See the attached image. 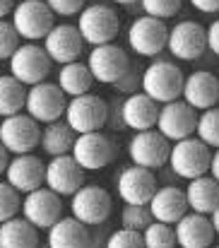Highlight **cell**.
I'll list each match as a JSON object with an SVG mask.
<instances>
[{
  "instance_id": "cell-15",
  "label": "cell",
  "mask_w": 219,
  "mask_h": 248,
  "mask_svg": "<svg viewBox=\"0 0 219 248\" xmlns=\"http://www.w3.org/2000/svg\"><path fill=\"white\" fill-rule=\"evenodd\" d=\"M70 155H73L75 162L82 166L84 171H99V169L109 166L116 159V145L101 130L82 133V135L75 138V145H73V152Z\"/></svg>"
},
{
  "instance_id": "cell-42",
  "label": "cell",
  "mask_w": 219,
  "mask_h": 248,
  "mask_svg": "<svg viewBox=\"0 0 219 248\" xmlns=\"http://www.w3.org/2000/svg\"><path fill=\"white\" fill-rule=\"evenodd\" d=\"M207 51H212L219 58V17L207 27Z\"/></svg>"
},
{
  "instance_id": "cell-20",
  "label": "cell",
  "mask_w": 219,
  "mask_h": 248,
  "mask_svg": "<svg viewBox=\"0 0 219 248\" xmlns=\"http://www.w3.org/2000/svg\"><path fill=\"white\" fill-rule=\"evenodd\" d=\"M82 186H84V169L75 162L73 155L51 157V162L46 164V188H51L61 198L65 195L73 198Z\"/></svg>"
},
{
  "instance_id": "cell-8",
  "label": "cell",
  "mask_w": 219,
  "mask_h": 248,
  "mask_svg": "<svg viewBox=\"0 0 219 248\" xmlns=\"http://www.w3.org/2000/svg\"><path fill=\"white\" fill-rule=\"evenodd\" d=\"M0 142L10 155H29L41 142V123L34 121L27 111L7 116L0 121Z\"/></svg>"
},
{
  "instance_id": "cell-16",
  "label": "cell",
  "mask_w": 219,
  "mask_h": 248,
  "mask_svg": "<svg viewBox=\"0 0 219 248\" xmlns=\"http://www.w3.org/2000/svg\"><path fill=\"white\" fill-rule=\"evenodd\" d=\"M87 65H89V70H92L94 82L116 84L123 78V73L128 70L130 58H128L125 48H121V46H116V44L111 41V44L92 46L89 58H87Z\"/></svg>"
},
{
  "instance_id": "cell-33",
  "label": "cell",
  "mask_w": 219,
  "mask_h": 248,
  "mask_svg": "<svg viewBox=\"0 0 219 248\" xmlns=\"http://www.w3.org/2000/svg\"><path fill=\"white\" fill-rule=\"evenodd\" d=\"M152 222H154V217H152V212H149V205H133V202H125L123 210H121V227H125V229L145 232Z\"/></svg>"
},
{
  "instance_id": "cell-1",
  "label": "cell",
  "mask_w": 219,
  "mask_h": 248,
  "mask_svg": "<svg viewBox=\"0 0 219 248\" xmlns=\"http://www.w3.org/2000/svg\"><path fill=\"white\" fill-rule=\"evenodd\" d=\"M183 82H186L183 70L166 58H154L142 73V92L156 104H169L173 99H181Z\"/></svg>"
},
{
  "instance_id": "cell-10",
  "label": "cell",
  "mask_w": 219,
  "mask_h": 248,
  "mask_svg": "<svg viewBox=\"0 0 219 248\" xmlns=\"http://www.w3.org/2000/svg\"><path fill=\"white\" fill-rule=\"evenodd\" d=\"M169 53L176 61H198L207 51V29L200 22L193 19H181L169 29V41H166Z\"/></svg>"
},
{
  "instance_id": "cell-6",
  "label": "cell",
  "mask_w": 219,
  "mask_h": 248,
  "mask_svg": "<svg viewBox=\"0 0 219 248\" xmlns=\"http://www.w3.org/2000/svg\"><path fill=\"white\" fill-rule=\"evenodd\" d=\"M63 118L68 121V125L77 135L101 130V128H106V121H109V101L92 92L73 96V99H68V108H65Z\"/></svg>"
},
{
  "instance_id": "cell-7",
  "label": "cell",
  "mask_w": 219,
  "mask_h": 248,
  "mask_svg": "<svg viewBox=\"0 0 219 248\" xmlns=\"http://www.w3.org/2000/svg\"><path fill=\"white\" fill-rule=\"evenodd\" d=\"M7 63H10V75L17 78L27 87L44 82L48 78V73H51V65H53V61L48 58L46 48L36 46V41L19 44Z\"/></svg>"
},
{
  "instance_id": "cell-2",
  "label": "cell",
  "mask_w": 219,
  "mask_h": 248,
  "mask_svg": "<svg viewBox=\"0 0 219 248\" xmlns=\"http://www.w3.org/2000/svg\"><path fill=\"white\" fill-rule=\"evenodd\" d=\"M77 29L89 46H101L111 44L118 31H121V19L111 5L104 2H92L84 5V10L77 15Z\"/></svg>"
},
{
  "instance_id": "cell-21",
  "label": "cell",
  "mask_w": 219,
  "mask_h": 248,
  "mask_svg": "<svg viewBox=\"0 0 219 248\" xmlns=\"http://www.w3.org/2000/svg\"><path fill=\"white\" fill-rule=\"evenodd\" d=\"M176 241L181 248H212L215 244V227L210 215H200V212H186L176 224Z\"/></svg>"
},
{
  "instance_id": "cell-18",
  "label": "cell",
  "mask_w": 219,
  "mask_h": 248,
  "mask_svg": "<svg viewBox=\"0 0 219 248\" xmlns=\"http://www.w3.org/2000/svg\"><path fill=\"white\" fill-rule=\"evenodd\" d=\"M44 48L53 63L65 65V63L79 61L84 51V39L77 24H53V29L44 39Z\"/></svg>"
},
{
  "instance_id": "cell-41",
  "label": "cell",
  "mask_w": 219,
  "mask_h": 248,
  "mask_svg": "<svg viewBox=\"0 0 219 248\" xmlns=\"http://www.w3.org/2000/svg\"><path fill=\"white\" fill-rule=\"evenodd\" d=\"M109 232H106V222L104 224H92L89 227V248H104L109 241Z\"/></svg>"
},
{
  "instance_id": "cell-17",
  "label": "cell",
  "mask_w": 219,
  "mask_h": 248,
  "mask_svg": "<svg viewBox=\"0 0 219 248\" xmlns=\"http://www.w3.org/2000/svg\"><path fill=\"white\" fill-rule=\"evenodd\" d=\"M159 188L156 183V176L152 169L145 166H125L118 178H116V190H118V198L123 202H133V205H147L154 195V190Z\"/></svg>"
},
{
  "instance_id": "cell-50",
  "label": "cell",
  "mask_w": 219,
  "mask_h": 248,
  "mask_svg": "<svg viewBox=\"0 0 219 248\" xmlns=\"http://www.w3.org/2000/svg\"><path fill=\"white\" fill-rule=\"evenodd\" d=\"M212 248H219V246H212Z\"/></svg>"
},
{
  "instance_id": "cell-46",
  "label": "cell",
  "mask_w": 219,
  "mask_h": 248,
  "mask_svg": "<svg viewBox=\"0 0 219 248\" xmlns=\"http://www.w3.org/2000/svg\"><path fill=\"white\" fill-rule=\"evenodd\" d=\"M12 10H15V0H0V19L12 15Z\"/></svg>"
},
{
  "instance_id": "cell-38",
  "label": "cell",
  "mask_w": 219,
  "mask_h": 248,
  "mask_svg": "<svg viewBox=\"0 0 219 248\" xmlns=\"http://www.w3.org/2000/svg\"><path fill=\"white\" fill-rule=\"evenodd\" d=\"M19 46V34L12 22L0 19V61H10V56Z\"/></svg>"
},
{
  "instance_id": "cell-48",
  "label": "cell",
  "mask_w": 219,
  "mask_h": 248,
  "mask_svg": "<svg viewBox=\"0 0 219 248\" xmlns=\"http://www.w3.org/2000/svg\"><path fill=\"white\" fill-rule=\"evenodd\" d=\"M113 2H118V5H135V2H140V0H113Z\"/></svg>"
},
{
  "instance_id": "cell-47",
  "label": "cell",
  "mask_w": 219,
  "mask_h": 248,
  "mask_svg": "<svg viewBox=\"0 0 219 248\" xmlns=\"http://www.w3.org/2000/svg\"><path fill=\"white\" fill-rule=\"evenodd\" d=\"M210 219H212V227H215V234L219 236V205H217V210L210 215Z\"/></svg>"
},
{
  "instance_id": "cell-34",
  "label": "cell",
  "mask_w": 219,
  "mask_h": 248,
  "mask_svg": "<svg viewBox=\"0 0 219 248\" xmlns=\"http://www.w3.org/2000/svg\"><path fill=\"white\" fill-rule=\"evenodd\" d=\"M22 210V198L19 190H15L7 181H0V224L17 217V212Z\"/></svg>"
},
{
  "instance_id": "cell-32",
  "label": "cell",
  "mask_w": 219,
  "mask_h": 248,
  "mask_svg": "<svg viewBox=\"0 0 219 248\" xmlns=\"http://www.w3.org/2000/svg\"><path fill=\"white\" fill-rule=\"evenodd\" d=\"M195 138H200L205 145L219 147V108H205L198 113V128H195Z\"/></svg>"
},
{
  "instance_id": "cell-13",
  "label": "cell",
  "mask_w": 219,
  "mask_h": 248,
  "mask_svg": "<svg viewBox=\"0 0 219 248\" xmlns=\"http://www.w3.org/2000/svg\"><path fill=\"white\" fill-rule=\"evenodd\" d=\"M70 212L82 224H104L109 222L113 212V200L111 193L101 186H82L70 200Z\"/></svg>"
},
{
  "instance_id": "cell-25",
  "label": "cell",
  "mask_w": 219,
  "mask_h": 248,
  "mask_svg": "<svg viewBox=\"0 0 219 248\" xmlns=\"http://www.w3.org/2000/svg\"><path fill=\"white\" fill-rule=\"evenodd\" d=\"M48 248H89V227L77 217H61L46 236Z\"/></svg>"
},
{
  "instance_id": "cell-39",
  "label": "cell",
  "mask_w": 219,
  "mask_h": 248,
  "mask_svg": "<svg viewBox=\"0 0 219 248\" xmlns=\"http://www.w3.org/2000/svg\"><path fill=\"white\" fill-rule=\"evenodd\" d=\"M87 0H46V5L53 10V15L58 17H75L84 10Z\"/></svg>"
},
{
  "instance_id": "cell-9",
  "label": "cell",
  "mask_w": 219,
  "mask_h": 248,
  "mask_svg": "<svg viewBox=\"0 0 219 248\" xmlns=\"http://www.w3.org/2000/svg\"><path fill=\"white\" fill-rule=\"evenodd\" d=\"M166 41H169V29L166 22L159 17L142 15L133 19V24L128 27V46L142 58H156L166 48Z\"/></svg>"
},
{
  "instance_id": "cell-49",
  "label": "cell",
  "mask_w": 219,
  "mask_h": 248,
  "mask_svg": "<svg viewBox=\"0 0 219 248\" xmlns=\"http://www.w3.org/2000/svg\"><path fill=\"white\" fill-rule=\"evenodd\" d=\"M39 248H48V244H46V246H39Z\"/></svg>"
},
{
  "instance_id": "cell-4",
  "label": "cell",
  "mask_w": 219,
  "mask_h": 248,
  "mask_svg": "<svg viewBox=\"0 0 219 248\" xmlns=\"http://www.w3.org/2000/svg\"><path fill=\"white\" fill-rule=\"evenodd\" d=\"M53 10L46 5V0H19L10 15V22L15 24L19 39L24 41H44L46 34L53 29Z\"/></svg>"
},
{
  "instance_id": "cell-35",
  "label": "cell",
  "mask_w": 219,
  "mask_h": 248,
  "mask_svg": "<svg viewBox=\"0 0 219 248\" xmlns=\"http://www.w3.org/2000/svg\"><path fill=\"white\" fill-rule=\"evenodd\" d=\"M140 7L145 15L152 17H159V19H171L181 12L183 7V0H140Z\"/></svg>"
},
{
  "instance_id": "cell-28",
  "label": "cell",
  "mask_w": 219,
  "mask_h": 248,
  "mask_svg": "<svg viewBox=\"0 0 219 248\" xmlns=\"http://www.w3.org/2000/svg\"><path fill=\"white\" fill-rule=\"evenodd\" d=\"M0 248H39V229L24 217L0 224Z\"/></svg>"
},
{
  "instance_id": "cell-36",
  "label": "cell",
  "mask_w": 219,
  "mask_h": 248,
  "mask_svg": "<svg viewBox=\"0 0 219 248\" xmlns=\"http://www.w3.org/2000/svg\"><path fill=\"white\" fill-rule=\"evenodd\" d=\"M142 73H145L142 65L130 63L128 70L123 73V78L113 84L116 92H118V94H125V96H128V94H135V92H142Z\"/></svg>"
},
{
  "instance_id": "cell-27",
  "label": "cell",
  "mask_w": 219,
  "mask_h": 248,
  "mask_svg": "<svg viewBox=\"0 0 219 248\" xmlns=\"http://www.w3.org/2000/svg\"><path fill=\"white\" fill-rule=\"evenodd\" d=\"M75 138H77V133L68 125V121L65 118H58V121L46 123L41 128V142H39V147L48 157L70 155L73 152V145H75Z\"/></svg>"
},
{
  "instance_id": "cell-11",
  "label": "cell",
  "mask_w": 219,
  "mask_h": 248,
  "mask_svg": "<svg viewBox=\"0 0 219 248\" xmlns=\"http://www.w3.org/2000/svg\"><path fill=\"white\" fill-rule=\"evenodd\" d=\"M195 128H198V108H193L188 101L173 99V101L159 106L156 130L169 142H178L183 138L195 135Z\"/></svg>"
},
{
  "instance_id": "cell-31",
  "label": "cell",
  "mask_w": 219,
  "mask_h": 248,
  "mask_svg": "<svg viewBox=\"0 0 219 248\" xmlns=\"http://www.w3.org/2000/svg\"><path fill=\"white\" fill-rule=\"evenodd\" d=\"M142 241H145V248H176L178 246L173 224L156 222V219L142 232Z\"/></svg>"
},
{
  "instance_id": "cell-30",
  "label": "cell",
  "mask_w": 219,
  "mask_h": 248,
  "mask_svg": "<svg viewBox=\"0 0 219 248\" xmlns=\"http://www.w3.org/2000/svg\"><path fill=\"white\" fill-rule=\"evenodd\" d=\"M27 84H22L12 75H0V118L15 116L24 111L27 104Z\"/></svg>"
},
{
  "instance_id": "cell-14",
  "label": "cell",
  "mask_w": 219,
  "mask_h": 248,
  "mask_svg": "<svg viewBox=\"0 0 219 248\" xmlns=\"http://www.w3.org/2000/svg\"><path fill=\"white\" fill-rule=\"evenodd\" d=\"M22 217L27 222H31L36 229H51L61 217H63V200L58 193H53L51 188L41 186L31 193L24 195L22 200Z\"/></svg>"
},
{
  "instance_id": "cell-29",
  "label": "cell",
  "mask_w": 219,
  "mask_h": 248,
  "mask_svg": "<svg viewBox=\"0 0 219 248\" xmlns=\"http://www.w3.org/2000/svg\"><path fill=\"white\" fill-rule=\"evenodd\" d=\"M58 84H61V89L68 94V99H73V96L92 92L94 78H92V70H89L87 63L73 61V63L61 65V70H58Z\"/></svg>"
},
{
  "instance_id": "cell-5",
  "label": "cell",
  "mask_w": 219,
  "mask_h": 248,
  "mask_svg": "<svg viewBox=\"0 0 219 248\" xmlns=\"http://www.w3.org/2000/svg\"><path fill=\"white\" fill-rule=\"evenodd\" d=\"M65 108H68V94L61 89L58 82H46L44 80V82L31 84L27 89L24 111L34 121H39L41 125L63 118L65 116Z\"/></svg>"
},
{
  "instance_id": "cell-22",
  "label": "cell",
  "mask_w": 219,
  "mask_h": 248,
  "mask_svg": "<svg viewBox=\"0 0 219 248\" xmlns=\"http://www.w3.org/2000/svg\"><path fill=\"white\" fill-rule=\"evenodd\" d=\"M183 101H188L193 108L205 111L217 106L219 101V75L210 73V70H195L186 78L183 82Z\"/></svg>"
},
{
  "instance_id": "cell-45",
  "label": "cell",
  "mask_w": 219,
  "mask_h": 248,
  "mask_svg": "<svg viewBox=\"0 0 219 248\" xmlns=\"http://www.w3.org/2000/svg\"><path fill=\"white\" fill-rule=\"evenodd\" d=\"M7 164H10V152H7V147H5V145L0 142V176L5 173Z\"/></svg>"
},
{
  "instance_id": "cell-24",
  "label": "cell",
  "mask_w": 219,
  "mask_h": 248,
  "mask_svg": "<svg viewBox=\"0 0 219 248\" xmlns=\"http://www.w3.org/2000/svg\"><path fill=\"white\" fill-rule=\"evenodd\" d=\"M159 106L152 96H147L145 92H135V94H128L121 104V111H123V123L125 128L140 133V130H149V128H156V118H159Z\"/></svg>"
},
{
  "instance_id": "cell-40",
  "label": "cell",
  "mask_w": 219,
  "mask_h": 248,
  "mask_svg": "<svg viewBox=\"0 0 219 248\" xmlns=\"http://www.w3.org/2000/svg\"><path fill=\"white\" fill-rule=\"evenodd\" d=\"M121 104H123V99H113V101L109 104V121H106V125H109V128H113V130H123V128H125Z\"/></svg>"
},
{
  "instance_id": "cell-3",
  "label": "cell",
  "mask_w": 219,
  "mask_h": 248,
  "mask_svg": "<svg viewBox=\"0 0 219 248\" xmlns=\"http://www.w3.org/2000/svg\"><path fill=\"white\" fill-rule=\"evenodd\" d=\"M210 162H212V147L205 145L200 138H183L171 145L169 155V169L178 178H198L210 173Z\"/></svg>"
},
{
  "instance_id": "cell-37",
  "label": "cell",
  "mask_w": 219,
  "mask_h": 248,
  "mask_svg": "<svg viewBox=\"0 0 219 248\" xmlns=\"http://www.w3.org/2000/svg\"><path fill=\"white\" fill-rule=\"evenodd\" d=\"M104 248H145V241H142V232H133V229H116L111 232L109 241Z\"/></svg>"
},
{
  "instance_id": "cell-12",
  "label": "cell",
  "mask_w": 219,
  "mask_h": 248,
  "mask_svg": "<svg viewBox=\"0 0 219 248\" xmlns=\"http://www.w3.org/2000/svg\"><path fill=\"white\" fill-rule=\"evenodd\" d=\"M171 145L173 142H169L156 128L140 130L128 142V157L133 164L156 171V169H164V164H169Z\"/></svg>"
},
{
  "instance_id": "cell-44",
  "label": "cell",
  "mask_w": 219,
  "mask_h": 248,
  "mask_svg": "<svg viewBox=\"0 0 219 248\" xmlns=\"http://www.w3.org/2000/svg\"><path fill=\"white\" fill-rule=\"evenodd\" d=\"M210 176L219 181V147L212 152V162H210Z\"/></svg>"
},
{
  "instance_id": "cell-26",
  "label": "cell",
  "mask_w": 219,
  "mask_h": 248,
  "mask_svg": "<svg viewBox=\"0 0 219 248\" xmlns=\"http://www.w3.org/2000/svg\"><path fill=\"white\" fill-rule=\"evenodd\" d=\"M186 198H188V207L193 212L212 215L219 205V181L212 178L210 173L190 178L188 188H186Z\"/></svg>"
},
{
  "instance_id": "cell-43",
  "label": "cell",
  "mask_w": 219,
  "mask_h": 248,
  "mask_svg": "<svg viewBox=\"0 0 219 248\" xmlns=\"http://www.w3.org/2000/svg\"><path fill=\"white\" fill-rule=\"evenodd\" d=\"M198 12H205V15H210V12H219V0H188Z\"/></svg>"
},
{
  "instance_id": "cell-23",
  "label": "cell",
  "mask_w": 219,
  "mask_h": 248,
  "mask_svg": "<svg viewBox=\"0 0 219 248\" xmlns=\"http://www.w3.org/2000/svg\"><path fill=\"white\" fill-rule=\"evenodd\" d=\"M147 205H149L152 217L156 222H166V224H176L190 210L186 190L178 186H159Z\"/></svg>"
},
{
  "instance_id": "cell-19",
  "label": "cell",
  "mask_w": 219,
  "mask_h": 248,
  "mask_svg": "<svg viewBox=\"0 0 219 248\" xmlns=\"http://www.w3.org/2000/svg\"><path fill=\"white\" fill-rule=\"evenodd\" d=\"M5 181L19 190V193H31L41 186H46V164L36 155H15L5 169Z\"/></svg>"
}]
</instances>
